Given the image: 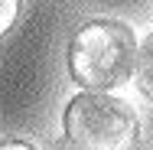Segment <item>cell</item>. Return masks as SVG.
Segmentation results:
<instances>
[{"mask_svg": "<svg viewBox=\"0 0 153 150\" xmlns=\"http://www.w3.org/2000/svg\"><path fill=\"white\" fill-rule=\"evenodd\" d=\"M137 36L121 20H91L72 36L68 72L85 91H108L134 75Z\"/></svg>", "mask_w": 153, "mask_h": 150, "instance_id": "6da1fadb", "label": "cell"}, {"mask_svg": "<svg viewBox=\"0 0 153 150\" xmlns=\"http://www.w3.org/2000/svg\"><path fill=\"white\" fill-rule=\"evenodd\" d=\"M65 137L75 150H134L140 140V121L121 98L82 91L65 108Z\"/></svg>", "mask_w": 153, "mask_h": 150, "instance_id": "7a4b0ae2", "label": "cell"}, {"mask_svg": "<svg viewBox=\"0 0 153 150\" xmlns=\"http://www.w3.org/2000/svg\"><path fill=\"white\" fill-rule=\"evenodd\" d=\"M134 78L137 88L153 101V36L143 39V46H137V59H134Z\"/></svg>", "mask_w": 153, "mask_h": 150, "instance_id": "3957f363", "label": "cell"}, {"mask_svg": "<svg viewBox=\"0 0 153 150\" xmlns=\"http://www.w3.org/2000/svg\"><path fill=\"white\" fill-rule=\"evenodd\" d=\"M16 13H20V0H0V36L16 23Z\"/></svg>", "mask_w": 153, "mask_h": 150, "instance_id": "277c9868", "label": "cell"}, {"mask_svg": "<svg viewBox=\"0 0 153 150\" xmlns=\"http://www.w3.org/2000/svg\"><path fill=\"white\" fill-rule=\"evenodd\" d=\"M0 150H33L30 144H20V140H7V144H0Z\"/></svg>", "mask_w": 153, "mask_h": 150, "instance_id": "5b68a950", "label": "cell"}]
</instances>
